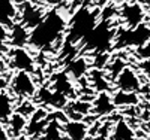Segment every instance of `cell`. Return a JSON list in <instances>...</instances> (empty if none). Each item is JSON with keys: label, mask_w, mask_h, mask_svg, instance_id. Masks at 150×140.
<instances>
[{"label": "cell", "mask_w": 150, "mask_h": 140, "mask_svg": "<svg viewBox=\"0 0 150 140\" xmlns=\"http://www.w3.org/2000/svg\"><path fill=\"white\" fill-rule=\"evenodd\" d=\"M66 29H68V18L60 9L54 8L48 10L44 20L30 30L29 45L35 49L51 48L66 33Z\"/></svg>", "instance_id": "obj_1"}, {"label": "cell", "mask_w": 150, "mask_h": 140, "mask_svg": "<svg viewBox=\"0 0 150 140\" xmlns=\"http://www.w3.org/2000/svg\"><path fill=\"white\" fill-rule=\"evenodd\" d=\"M99 21H101V17H99L98 9L81 6L80 9L74 12L72 18L68 21L65 42L77 46L89 36V33L96 27V24Z\"/></svg>", "instance_id": "obj_2"}, {"label": "cell", "mask_w": 150, "mask_h": 140, "mask_svg": "<svg viewBox=\"0 0 150 140\" xmlns=\"http://www.w3.org/2000/svg\"><path fill=\"white\" fill-rule=\"evenodd\" d=\"M150 42V24L141 22L137 27L126 29L120 27L116 30L114 36V49H126V48H140Z\"/></svg>", "instance_id": "obj_3"}, {"label": "cell", "mask_w": 150, "mask_h": 140, "mask_svg": "<svg viewBox=\"0 0 150 140\" xmlns=\"http://www.w3.org/2000/svg\"><path fill=\"white\" fill-rule=\"evenodd\" d=\"M114 36L116 29L110 25V21H99L81 43L92 52H108L114 43Z\"/></svg>", "instance_id": "obj_4"}, {"label": "cell", "mask_w": 150, "mask_h": 140, "mask_svg": "<svg viewBox=\"0 0 150 140\" xmlns=\"http://www.w3.org/2000/svg\"><path fill=\"white\" fill-rule=\"evenodd\" d=\"M8 86H9V93L21 100L35 97L38 91L35 78L32 76V73H27V72H15L12 75V78L9 79Z\"/></svg>", "instance_id": "obj_5"}, {"label": "cell", "mask_w": 150, "mask_h": 140, "mask_svg": "<svg viewBox=\"0 0 150 140\" xmlns=\"http://www.w3.org/2000/svg\"><path fill=\"white\" fill-rule=\"evenodd\" d=\"M119 15H120L123 27L132 29L141 22H146L147 9L144 8L141 2H125L122 8L119 9Z\"/></svg>", "instance_id": "obj_6"}, {"label": "cell", "mask_w": 150, "mask_h": 140, "mask_svg": "<svg viewBox=\"0 0 150 140\" xmlns=\"http://www.w3.org/2000/svg\"><path fill=\"white\" fill-rule=\"evenodd\" d=\"M116 85L117 90L120 91H126V93H138L141 90V81L140 76L137 73V70L131 66H126L120 73L119 76L112 82Z\"/></svg>", "instance_id": "obj_7"}, {"label": "cell", "mask_w": 150, "mask_h": 140, "mask_svg": "<svg viewBox=\"0 0 150 140\" xmlns=\"http://www.w3.org/2000/svg\"><path fill=\"white\" fill-rule=\"evenodd\" d=\"M9 61L12 69H15L17 72L33 73L36 69L35 58L26 48H12L9 52Z\"/></svg>", "instance_id": "obj_8"}, {"label": "cell", "mask_w": 150, "mask_h": 140, "mask_svg": "<svg viewBox=\"0 0 150 140\" xmlns=\"http://www.w3.org/2000/svg\"><path fill=\"white\" fill-rule=\"evenodd\" d=\"M45 17V12L42 8L36 6L30 2L23 3L20 8V21L23 25H26L29 30H32L33 27H36Z\"/></svg>", "instance_id": "obj_9"}, {"label": "cell", "mask_w": 150, "mask_h": 140, "mask_svg": "<svg viewBox=\"0 0 150 140\" xmlns=\"http://www.w3.org/2000/svg\"><path fill=\"white\" fill-rule=\"evenodd\" d=\"M35 97L42 106H50L56 110H63L65 106L68 104V98L65 95L53 91L51 88H48V86L39 88V90L36 91Z\"/></svg>", "instance_id": "obj_10"}, {"label": "cell", "mask_w": 150, "mask_h": 140, "mask_svg": "<svg viewBox=\"0 0 150 140\" xmlns=\"http://www.w3.org/2000/svg\"><path fill=\"white\" fill-rule=\"evenodd\" d=\"M50 112L45 109V107H38L35 112H33V115L29 118L27 121V128H26V136L33 139V137H41L44 128H45V125L48 124L50 118Z\"/></svg>", "instance_id": "obj_11"}, {"label": "cell", "mask_w": 150, "mask_h": 140, "mask_svg": "<svg viewBox=\"0 0 150 140\" xmlns=\"http://www.w3.org/2000/svg\"><path fill=\"white\" fill-rule=\"evenodd\" d=\"M116 110V106L112 103L111 93L104 91L98 93L96 97L92 101V113L95 116H108Z\"/></svg>", "instance_id": "obj_12"}, {"label": "cell", "mask_w": 150, "mask_h": 140, "mask_svg": "<svg viewBox=\"0 0 150 140\" xmlns=\"http://www.w3.org/2000/svg\"><path fill=\"white\" fill-rule=\"evenodd\" d=\"M63 136L68 140H86L89 136V125L84 121H74L68 119L62 124Z\"/></svg>", "instance_id": "obj_13"}, {"label": "cell", "mask_w": 150, "mask_h": 140, "mask_svg": "<svg viewBox=\"0 0 150 140\" xmlns=\"http://www.w3.org/2000/svg\"><path fill=\"white\" fill-rule=\"evenodd\" d=\"M89 113H92V103L81 98L68 101V104L65 106V115L68 119L83 121V118H86Z\"/></svg>", "instance_id": "obj_14"}, {"label": "cell", "mask_w": 150, "mask_h": 140, "mask_svg": "<svg viewBox=\"0 0 150 140\" xmlns=\"http://www.w3.org/2000/svg\"><path fill=\"white\" fill-rule=\"evenodd\" d=\"M29 34H30V30L26 25H23L21 22L17 21L9 29L8 45L12 48H26L29 45Z\"/></svg>", "instance_id": "obj_15"}, {"label": "cell", "mask_w": 150, "mask_h": 140, "mask_svg": "<svg viewBox=\"0 0 150 140\" xmlns=\"http://www.w3.org/2000/svg\"><path fill=\"white\" fill-rule=\"evenodd\" d=\"M90 67H92L90 60H87L86 57H75V58L71 60V63L65 69V72L68 73V76L71 79L80 81V79L84 78V76H87Z\"/></svg>", "instance_id": "obj_16"}, {"label": "cell", "mask_w": 150, "mask_h": 140, "mask_svg": "<svg viewBox=\"0 0 150 140\" xmlns=\"http://www.w3.org/2000/svg\"><path fill=\"white\" fill-rule=\"evenodd\" d=\"M51 85L53 88L51 90L62 94V95H65L66 98L68 97H74V93H75V88H74V84L71 81V78L68 76L66 72H59L53 76V79H51Z\"/></svg>", "instance_id": "obj_17"}, {"label": "cell", "mask_w": 150, "mask_h": 140, "mask_svg": "<svg viewBox=\"0 0 150 140\" xmlns=\"http://www.w3.org/2000/svg\"><path fill=\"white\" fill-rule=\"evenodd\" d=\"M18 20V9L14 0H0V24L5 27L14 25Z\"/></svg>", "instance_id": "obj_18"}, {"label": "cell", "mask_w": 150, "mask_h": 140, "mask_svg": "<svg viewBox=\"0 0 150 140\" xmlns=\"http://www.w3.org/2000/svg\"><path fill=\"white\" fill-rule=\"evenodd\" d=\"M27 118L23 116L21 113L18 112H14L11 115V118L6 121V130L9 133V137L11 139H18L20 136H23L26 133V128H27Z\"/></svg>", "instance_id": "obj_19"}, {"label": "cell", "mask_w": 150, "mask_h": 140, "mask_svg": "<svg viewBox=\"0 0 150 140\" xmlns=\"http://www.w3.org/2000/svg\"><path fill=\"white\" fill-rule=\"evenodd\" d=\"M110 139L111 140H137V134L132 130V127L122 118V119H117V122L112 125Z\"/></svg>", "instance_id": "obj_20"}, {"label": "cell", "mask_w": 150, "mask_h": 140, "mask_svg": "<svg viewBox=\"0 0 150 140\" xmlns=\"http://www.w3.org/2000/svg\"><path fill=\"white\" fill-rule=\"evenodd\" d=\"M87 79H89L92 88L96 93H104L111 90V84L107 78V75L104 70H98V69H90L89 73H87Z\"/></svg>", "instance_id": "obj_21"}, {"label": "cell", "mask_w": 150, "mask_h": 140, "mask_svg": "<svg viewBox=\"0 0 150 140\" xmlns=\"http://www.w3.org/2000/svg\"><path fill=\"white\" fill-rule=\"evenodd\" d=\"M14 112H15L14 95L6 90L0 91V122L6 124V121L11 118Z\"/></svg>", "instance_id": "obj_22"}, {"label": "cell", "mask_w": 150, "mask_h": 140, "mask_svg": "<svg viewBox=\"0 0 150 140\" xmlns=\"http://www.w3.org/2000/svg\"><path fill=\"white\" fill-rule=\"evenodd\" d=\"M111 97L116 107H132L140 103V97L137 93H126L117 90L116 93L111 94Z\"/></svg>", "instance_id": "obj_23"}, {"label": "cell", "mask_w": 150, "mask_h": 140, "mask_svg": "<svg viewBox=\"0 0 150 140\" xmlns=\"http://www.w3.org/2000/svg\"><path fill=\"white\" fill-rule=\"evenodd\" d=\"M62 124L63 122L57 119H50L41 134V140H65Z\"/></svg>", "instance_id": "obj_24"}, {"label": "cell", "mask_w": 150, "mask_h": 140, "mask_svg": "<svg viewBox=\"0 0 150 140\" xmlns=\"http://www.w3.org/2000/svg\"><path fill=\"white\" fill-rule=\"evenodd\" d=\"M128 66V61L126 60H123V58H111L110 63H108V66L105 67V75H107V78L110 82H114V79L119 76V73Z\"/></svg>", "instance_id": "obj_25"}, {"label": "cell", "mask_w": 150, "mask_h": 140, "mask_svg": "<svg viewBox=\"0 0 150 140\" xmlns=\"http://www.w3.org/2000/svg\"><path fill=\"white\" fill-rule=\"evenodd\" d=\"M38 107H36V104L33 103V101H30V98H24V100H21V103L17 106V110L15 112H18V113H21L23 116H26L27 119L33 115V112L36 110Z\"/></svg>", "instance_id": "obj_26"}, {"label": "cell", "mask_w": 150, "mask_h": 140, "mask_svg": "<svg viewBox=\"0 0 150 140\" xmlns=\"http://www.w3.org/2000/svg\"><path fill=\"white\" fill-rule=\"evenodd\" d=\"M135 55L138 57L140 60L146 61V60H150V42L140 46V48H135Z\"/></svg>", "instance_id": "obj_27"}, {"label": "cell", "mask_w": 150, "mask_h": 140, "mask_svg": "<svg viewBox=\"0 0 150 140\" xmlns=\"http://www.w3.org/2000/svg\"><path fill=\"white\" fill-rule=\"evenodd\" d=\"M8 34H9L8 27L0 24V48L5 46V43H8Z\"/></svg>", "instance_id": "obj_28"}, {"label": "cell", "mask_w": 150, "mask_h": 140, "mask_svg": "<svg viewBox=\"0 0 150 140\" xmlns=\"http://www.w3.org/2000/svg\"><path fill=\"white\" fill-rule=\"evenodd\" d=\"M0 140H11L9 133L6 130V125L3 122H0Z\"/></svg>", "instance_id": "obj_29"}, {"label": "cell", "mask_w": 150, "mask_h": 140, "mask_svg": "<svg viewBox=\"0 0 150 140\" xmlns=\"http://www.w3.org/2000/svg\"><path fill=\"white\" fill-rule=\"evenodd\" d=\"M45 2V5H48V6H51V8H59V6H62L65 2H68V0H44Z\"/></svg>", "instance_id": "obj_30"}, {"label": "cell", "mask_w": 150, "mask_h": 140, "mask_svg": "<svg viewBox=\"0 0 150 140\" xmlns=\"http://www.w3.org/2000/svg\"><path fill=\"white\" fill-rule=\"evenodd\" d=\"M8 85H9V81L5 78V75H3L2 69H0V91L6 90V88H8Z\"/></svg>", "instance_id": "obj_31"}, {"label": "cell", "mask_w": 150, "mask_h": 140, "mask_svg": "<svg viewBox=\"0 0 150 140\" xmlns=\"http://www.w3.org/2000/svg\"><path fill=\"white\" fill-rule=\"evenodd\" d=\"M15 140H30V137H27L26 134H23V136H20V137L15 139Z\"/></svg>", "instance_id": "obj_32"}, {"label": "cell", "mask_w": 150, "mask_h": 140, "mask_svg": "<svg viewBox=\"0 0 150 140\" xmlns=\"http://www.w3.org/2000/svg\"><path fill=\"white\" fill-rule=\"evenodd\" d=\"M146 128L150 131V116H149V118H147V121H146Z\"/></svg>", "instance_id": "obj_33"}, {"label": "cell", "mask_w": 150, "mask_h": 140, "mask_svg": "<svg viewBox=\"0 0 150 140\" xmlns=\"http://www.w3.org/2000/svg\"><path fill=\"white\" fill-rule=\"evenodd\" d=\"M125 2H143V0H125Z\"/></svg>", "instance_id": "obj_34"}, {"label": "cell", "mask_w": 150, "mask_h": 140, "mask_svg": "<svg viewBox=\"0 0 150 140\" xmlns=\"http://www.w3.org/2000/svg\"><path fill=\"white\" fill-rule=\"evenodd\" d=\"M149 140H150V137H149Z\"/></svg>", "instance_id": "obj_35"}]
</instances>
